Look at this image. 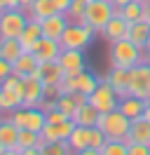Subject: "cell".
Returning <instances> with one entry per match:
<instances>
[{
    "instance_id": "32",
    "label": "cell",
    "mask_w": 150,
    "mask_h": 155,
    "mask_svg": "<svg viewBox=\"0 0 150 155\" xmlns=\"http://www.w3.org/2000/svg\"><path fill=\"white\" fill-rule=\"evenodd\" d=\"M73 148L68 141H52V143H45V153L42 155H70Z\"/></svg>"
},
{
    "instance_id": "14",
    "label": "cell",
    "mask_w": 150,
    "mask_h": 155,
    "mask_svg": "<svg viewBox=\"0 0 150 155\" xmlns=\"http://www.w3.org/2000/svg\"><path fill=\"white\" fill-rule=\"evenodd\" d=\"M73 129H75L73 117L66 120V122H56V125H49V122H47V125L42 127L40 136H42L45 143H52V141H68V136L73 134Z\"/></svg>"
},
{
    "instance_id": "31",
    "label": "cell",
    "mask_w": 150,
    "mask_h": 155,
    "mask_svg": "<svg viewBox=\"0 0 150 155\" xmlns=\"http://www.w3.org/2000/svg\"><path fill=\"white\" fill-rule=\"evenodd\" d=\"M54 108H59V110H64V113H68V115L73 117L75 108H77V101H75L73 94H59V97L54 99Z\"/></svg>"
},
{
    "instance_id": "10",
    "label": "cell",
    "mask_w": 150,
    "mask_h": 155,
    "mask_svg": "<svg viewBox=\"0 0 150 155\" xmlns=\"http://www.w3.org/2000/svg\"><path fill=\"white\" fill-rule=\"evenodd\" d=\"M28 78H38V80H42L45 87H61V82H64V78H66V71H64V66L59 64V59H56V61L38 64V68Z\"/></svg>"
},
{
    "instance_id": "3",
    "label": "cell",
    "mask_w": 150,
    "mask_h": 155,
    "mask_svg": "<svg viewBox=\"0 0 150 155\" xmlns=\"http://www.w3.org/2000/svg\"><path fill=\"white\" fill-rule=\"evenodd\" d=\"M99 33L94 28H89V26H84V24H80V21H73V24H68V28H66V33L61 35V47L64 49H82V52H87V49L92 47L94 38H96Z\"/></svg>"
},
{
    "instance_id": "39",
    "label": "cell",
    "mask_w": 150,
    "mask_h": 155,
    "mask_svg": "<svg viewBox=\"0 0 150 155\" xmlns=\"http://www.w3.org/2000/svg\"><path fill=\"white\" fill-rule=\"evenodd\" d=\"M9 7H14V0H0V12L9 10Z\"/></svg>"
},
{
    "instance_id": "9",
    "label": "cell",
    "mask_w": 150,
    "mask_h": 155,
    "mask_svg": "<svg viewBox=\"0 0 150 155\" xmlns=\"http://www.w3.org/2000/svg\"><path fill=\"white\" fill-rule=\"evenodd\" d=\"M129 94L139 99H150V64L143 61L129 71Z\"/></svg>"
},
{
    "instance_id": "1",
    "label": "cell",
    "mask_w": 150,
    "mask_h": 155,
    "mask_svg": "<svg viewBox=\"0 0 150 155\" xmlns=\"http://www.w3.org/2000/svg\"><path fill=\"white\" fill-rule=\"evenodd\" d=\"M150 54L145 49H141L139 45H134L131 40H117V42H110V52H108V61H110L112 68H127L131 71L134 66H139L143 61H148Z\"/></svg>"
},
{
    "instance_id": "36",
    "label": "cell",
    "mask_w": 150,
    "mask_h": 155,
    "mask_svg": "<svg viewBox=\"0 0 150 155\" xmlns=\"http://www.w3.org/2000/svg\"><path fill=\"white\" fill-rule=\"evenodd\" d=\"M12 71H14V66L9 64L7 59H2V57H0V82H2V80H5L9 73H12Z\"/></svg>"
},
{
    "instance_id": "17",
    "label": "cell",
    "mask_w": 150,
    "mask_h": 155,
    "mask_svg": "<svg viewBox=\"0 0 150 155\" xmlns=\"http://www.w3.org/2000/svg\"><path fill=\"white\" fill-rule=\"evenodd\" d=\"M59 64L64 66L66 73H75V71H84L87 68V59H84L82 49H61Z\"/></svg>"
},
{
    "instance_id": "33",
    "label": "cell",
    "mask_w": 150,
    "mask_h": 155,
    "mask_svg": "<svg viewBox=\"0 0 150 155\" xmlns=\"http://www.w3.org/2000/svg\"><path fill=\"white\" fill-rule=\"evenodd\" d=\"M84 7H87L84 0H73V2H70V10H68V17L75 19V21H80V19H82V14H84Z\"/></svg>"
},
{
    "instance_id": "42",
    "label": "cell",
    "mask_w": 150,
    "mask_h": 155,
    "mask_svg": "<svg viewBox=\"0 0 150 155\" xmlns=\"http://www.w3.org/2000/svg\"><path fill=\"white\" fill-rule=\"evenodd\" d=\"M143 117H145V120L150 122V101L145 104V110H143Z\"/></svg>"
},
{
    "instance_id": "40",
    "label": "cell",
    "mask_w": 150,
    "mask_h": 155,
    "mask_svg": "<svg viewBox=\"0 0 150 155\" xmlns=\"http://www.w3.org/2000/svg\"><path fill=\"white\" fill-rule=\"evenodd\" d=\"M110 2H112V7H115V10H120V7H124V5L131 2V0H110Z\"/></svg>"
},
{
    "instance_id": "20",
    "label": "cell",
    "mask_w": 150,
    "mask_h": 155,
    "mask_svg": "<svg viewBox=\"0 0 150 155\" xmlns=\"http://www.w3.org/2000/svg\"><path fill=\"white\" fill-rule=\"evenodd\" d=\"M145 99H139V97H134V94H127V97H122L120 99V110L124 113L127 117H131V120H136V117L143 115V110H145Z\"/></svg>"
},
{
    "instance_id": "23",
    "label": "cell",
    "mask_w": 150,
    "mask_h": 155,
    "mask_svg": "<svg viewBox=\"0 0 150 155\" xmlns=\"http://www.w3.org/2000/svg\"><path fill=\"white\" fill-rule=\"evenodd\" d=\"M28 17H31V21H45L47 17H52L56 12V7H54V0H33V5L28 7Z\"/></svg>"
},
{
    "instance_id": "6",
    "label": "cell",
    "mask_w": 150,
    "mask_h": 155,
    "mask_svg": "<svg viewBox=\"0 0 150 155\" xmlns=\"http://www.w3.org/2000/svg\"><path fill=\"white\" fill-rule=\"evenodd\" d=\"M28 21H31V17L21 7L2 10L0 12V38H19L28 26Z\"/></svg>"
},
{
    "instance_id": "24",
    "label": "cell",
    "mask_w": 150,
    "mask_h": 155,
    "mask_svg": "<svg viewBox=\"0 0 150 155\" xmlns=\"http://www.w3.org/2000/svg\"><path fill=\"white\" fill-rule=\"evenodd\" d=\"M0 143L7 148V153H9V148H14L19 143V127L9 117L0 120Z\"/></svg>"
},
{
    "instance_id": "11",
    "label": "cell",
    "mask_w": 150,
    "mask_h": 155,
    "mask_svg": "<svg viewBox=\"0 0 150 155\" xmlns=\"http://www.w3.org/2000/svg\"><path fill=\"white\" fill-rule=\"evenodd\" d=\"M70 24V17L64 14V12H54L52 17H47L45 21H40V28H42V35L45 38H52V40H61V35L66 33Z\"/></svg>"
},
{
    "instance_id": "19",
    "label": "cell",
    "mask_w": 150,
    "mask_h": 155,
    "mask_svg": "<svg viewBox=\"0 0 150 155\" xmlns=\"http://www.w3.org/2000/svg\"><path fill=\"white\" fill-rule=\"evenodd\" d=\"M99 110L89 104V101H84V104H80V106L75 108L73 113V122L75 125H82V127H96V122H99Z\"/></svg>"
},
{
    "instance_id": "26",
    "label": "cell",
    "mask_w": 150,
    "mask_h": 155,
    "mask_svg": "<svg viewBox=\"0 0 150 155\" xmlns=\"http://www.w3.org/2000/svg\"><path fill=\"white\" fill-rule=\"evenodd\" d=\"M40 38H42V28H40V24H38V21H28V26L24 28V33L19 35V42H21L24 52H31L33 45H35Z\"/></svg>"
},
{
    "instance_id": "34",
    "label": "cell",
    "mask_w": 150,
    "mask_h": 155,
    "mask_svg": "<svg viewBox=\"0 0 150 155\" xmlns=\"http://www.w3.org/2000/svg\"><path fill=\"white\" fill-rule=\"evenodd\" d=\"M66 120H70L68 113L64 110H59V108H52V110H47V122L49 125H56V122H66Z\"/></svg>"
},
{
    "instance_id": "43",
    "label": "cell",
    "mask_w": 150,
    "mask_h": 155,
    "mask_svg": "<svg viewBox=\"0 0 150 155\" xmlns=\"http://www.w3.org/2000/svg\"><path fill=\"white\" fill-rule=\"evenodd\" d=\"M145 52L150 54V38H148V45H145Z\"/></svg>"
},
{
    "instance_id": "25",
    "label": "cell",
    "mask_w": 150,
    "mask_h": 155,
    "mask_svg": "<svg viewBox=\"0 0 150 155\" xmlns=\"http://www.w3.org/2000/svg\"><path fill=\"white\" fill-rule=\"evenodd\" d=\"M21 54H24V47H21L19 38H0V57L2 59H7L9 64H14Z\"/></svg>"
},
{
    "instance_id": "28",
    "label": "cell",
    "mask_w": 150,
    "mask_h": 155,
    "mask_svg": "<svg viewBox=\"0 0 150 155\" xmlns=\"http://www.w3.org/2000/svg\"><path fill=\"white\" fill-rule=\"evenodd\" d=\"M12 66H14V73H19L21 78H28L38 68V59L33 57V52H24V54H21Z\"/></svg>"
},
{
    "instance_id": "13",
    "label": "cell",
    "mask_w": 150,
    "mask_h": 155,
    "mask_svg": "<svg viewBox=\"0 0 150 155\" xmlns=\"http://www.w3.org/2000/svg\"><path fill=\"white\" fill-rule=\"evenodd\" d=\"M127 33H129V21L124 19V17L120 14V10H117L115 14H112V19L106 24V28H103L99 35H103L108 42H117V40L127 38Z\"/></svg>"
},
{
    "instance_id": "7",
    "label": "cell",
    "mask_w": 150,
    "mask_h": 155,
    "mask_svg": "<svg viewBox=\"0 0 150 155\" xmlns=\"http://www.w3.org/2000/svg\"><path fill=\"white\" fill-rule=\"evenodd\" d=\"M9 120L19 127V129H33V132H42L47 125V113L42 108H31V106H19L17 110L9 113Z\"/></svg>"
},
{
    "instance_id": "41",
    "label": "cell",
    "mask_w": 150,
    "mask_h": 155,
    "mask_svg": "<svg viewBox=\"0 0 150 155\" xmlns=\"http://www.w3.org/2000/svg\"><path fill=\"white\" fill-rule=\"evenodd\" d=\"M143 21L150 24V0H145V12H143Z\"/></svg>"
},
{
    "instance_id": "8",
    "label": "cell",
    "mask_w": 150,
    "mask_h": 155,
    "mask_svg": "<svg viewBox=\"0 0 150 155\" xmlns=\"http://www.w3.org/2000/svg\"><path fill=\"white\" fill-rule=\"evenodd\" d=\"M87 101H89L99 113H108V110H115V108L120 106V94L112 89V85L106 80V78H101L99 87L87 97Z\"/></svg>"
},
{
    "instance_id": "21",
    "label": "cell",
    "mask_w": 150,
    "mask_h": 155,
    "mask_svg": "<svg viewBox=\"0 0 150 155\" xmlns=\"http://www.w3.org/2000/svg\"><path fill=\"white\" fill-rule=\"evenodd\" d=\"M89 139H92V127H82V125H75L73 134L68 136V143L73 148V153L82 155L87 148H89Z\"/></svg>"
},
{
    "instance_id": "12",
    "label": "cell",
    "mask_w": 150,
    "mask_h": 155,
    "mask_svg": "<svg viewBox=\"0 0 150 155\" xmlns=\"http://www.w3.org/2000/svg\"><path fill=\"white\" fill-rule=\"evenodd\" d=\"M61 42L59 40H52V38H42L38 40L35 45H33V57L38 59V64H45V61H56V59L61 57Z\"/></svg>"
},
{
    "instance_id": "35",
    "label": "cell",
    "mask_w": 150,
    "mask_h": 155,
    "mask_svg": "<svg viewBox=\"0 0 150 155\" xmlns=\"http://www.w3.org/2000/svg\"><path fill=\"white\" fill-rule=\"evenodd\" d=\"M129 155H150L148 143H129Z\"/></svg>"
},
{
    "instance_id": "5",
    "label": "cell",
    "mask_w": 150,
    "mask_h": 155,
    "mask_svg": "<svg viewBox=\"0 0 150 155\" xmlns=\"http://www.w3.org/2000/svg\"><path fill=\"white\" fill-rule=\"evenodd\" d=\"M96 127H99V129H103L108 139H124V136L129 134L131 117H127V115L120 110V108H115V110L101 113V115H99Z\"/></svg>"
},
{
    "instance_id": "22",
    "label": "cell",
    "mask_w": 150,
    "mask_h": 155,
    "mask_svg": "<svg viewBox=\"0 0 150 155\" xmlns=\"http://www.w3.org/2000/svg\"><path fill=\"white\" fill-rule=\"evenodd\" d=\"M148 38H150V24L148 21H134L129 24V33H127V40H131L134 45H139L141 49H145L148 45Z\"/></svg>"
},
{
    "instance_id": "16",
    "label": "cell",
    "mask_w": 150,
    "mask_h": 155,
    "mask_svg": "<svg viewBox=\"0 0 150 155\" xmlns=\"http://www.w3.org/2000/svg\"><path fill=\"white\" fill-rule=\"evenodd\" d=\"M127 146L129 143H148L150 146V122L141 115L136 120H131V127H129V134L124 136Z\"/></svg>"
},
{
    "instance_id": "30",
    "label": "cell",
    "mask_w": 150,
    "mask_h": 155,
    "mask_svg": "<svg viewBox=\"0 0 150 155\" xmlns=\"http://www.w3.org/2000/svg\"><path fill=\"white\" fill-rule=\"evenodd\" d=\"M40 143H45L42 136H40V132H33V129H19V146L24 148V153H26V148H33V146H40Z\"/></svg>"
},
{
    "instance_id": "44",
    "label": "cell",
    "mask_w": 150,
    "mask_h": 155,
    "mask_svg": "<svg viewBox=\"0 0 150 155\" xmlns=\"http://www.w3.org/2000/svg\"><path fill=\"white\" fill-rule=\"evenodd\" d=\"M148 64H150V59H148Z\"/></svg>"
},
{
    "instance_id": "29",
    "label": "cell",
    "mask_w": 150,
    "mask_h": 155,
    "mask_svg": "<svg viewBox=\"0 0 150 155\" xmlns=\"http://www.w3.org/2000/svg\"><path fill=\"white\" fill-rule=\"evenodd\" d=\"M143 12H145V2H143V0H131V2H127L124 7H120V14L129 21V24L141 21L143 19Z\"/></svg>"
},
{
    "instance_id": "18",
    "label": "cell",
    "mask_w": 150,
    "mask_h": 155,
    "mask_svg": "<svg viewBox=\"0 0 150 155\" xmlns=\"http://www.w3.org/2000/svg\"><path fill=\"white\" fill-rule=\"evenodd\" d=\"M103 78L112 85V89L120 94V99L129 94V71H127V68H112L110 66L108 75H103Z\"/></svg>"
},
{
    "instance_id": "15",
    "label": "cell",
    "mask_w": 150,
    "mask_h": 155,
    "mask_svg": "<svg viewBox=\"0 0 150 155\" xmlns=\"http://www.w3.org/2000/svg\"><path fill=\"white\" fill-rule=\"evenodd\" d=\"M45 85L42 80L38 78H26V94H24V106H31V108H40L45 104Z\"/></svg>"
},
{
    "instance_id": "37",
    "label": "cell",
    "mask_w": 150,
    "mask_h": 155,
    "mask_svg": "<svg viewBox=\"0 0 150 155\" xmlns=\"http://www.w3.org/2000/svg\"><path fill=\"white\" fill-rule=\"evenodd\" d=\"M70 2H73V0H54V7H56V12H64V14H68V10H70Z\"/></svg>"
},
{
    "instance_id": "2",
    "label": "cell",
    "mask_w": 150,
    "mask_h": 155,
    "mask_svg": "<svg viewBox=\"0 0 150 155\" xmlns=\"http://www.w3.org/2000/svg\"><path fill=\"white\" fill-rule=\"evenodd\" d=\"M115 12L117 10L112 7L110 0H89L87 7H84V14H82V19H80V24L94 28L96 33H101L106 28V24L112 19Z\"/></svg>"
},
{
    "instance_id": "38",
    "label": "cell",
    "mask_w": 150,
    "mask_h": 155,
    "mask_svg": "<svg viewBox=\"0 0 150 155\" xmlns=\"http://www.w3.org/2000/svg\"><path fill=\"white\" fill-rule=\"evenodd\" d=\"M33 5V0H14V7H21V10H28Z\"/></svg>"
},
{
    "instance_id": "4",
    "label": "cell",
    "mask_w": 150,
    "mask_h": 155,
    "mask_svg": "<svg viewBox=\"0 0 150 155\" xmlns=\"http://www.w3.org/2000/svg\"><path fill=\"white\" fill-rule=\"evenodd\" d=\"M99 82H101V78L92 73V71H75V73H66L64 82H61V92L66 94H92L94 89L99 87Z\"/></svg>"
},
{
    "instance_id": "27",
    "label": "cell",
    "mask_w": 150,
    "mask_h": 155,
    "mask_svg": "<svg viewBox=\"0 0 150 155\" xmlns=\"http://www.w3.org/2000/svg\"><path fill=\"white\" fill-rule=\"evenodd\" d=\"M19 106H24V104H21V99H19L17 92L0 85V113H12V110H17Z\"/></svg>"
}]
</instances>
